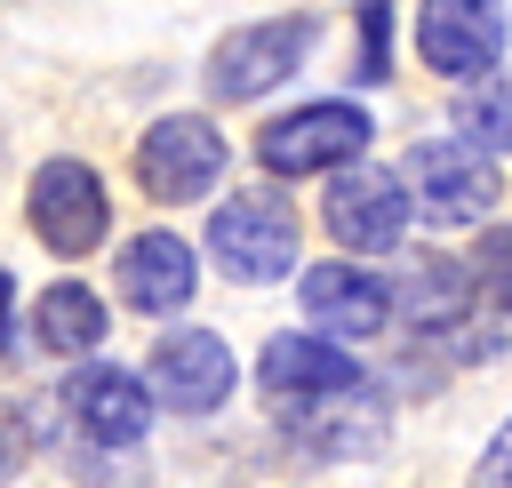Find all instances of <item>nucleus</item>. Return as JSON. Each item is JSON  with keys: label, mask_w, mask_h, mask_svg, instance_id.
Instances as JSON below:
<instances>
[{"label": "nucleus", "mask_w": 512, "mask_h": 488, "mask_svg": "<svg viewBox=\"0 0 512 488\" xmlns=\"http://www.w3.org/2000/svg\"><path fill=\"white\" fill-rule=\"evenodd\" d=\"M296 240H304V224H296V208H288L272 184H248V192H232V200L208 216V256H216L232 280H248V288L288 280Z\"/></svg>", "instance_id": "obj_1"}, {"label": "nucleus", "mask_w": 512, "mask_h": 488, "mask_svg": "<svg viewBox=\"0 0 512 488\" xmlns=\"http://www.w3.org/2000/svg\"><path fill=\"white\" fill-rule=\"evenodd\" d=\"M368 136H376V120H368L352 96H320V104L280 112V120L256 136V160H264L272 176H336V168H352V160L368 152Z\"/></svg>", "instance_id": "obj_2"}, {"label": "nucleus", "mask_w": 512, "mask_h": 488, "mask_svg": "<svg viewBox=\"0 0 512 488\" xmlns=\"http://www.w3.org/2000/svg\"><path fill=\"white\" fill-rule=\"evenodd\" d=\"M400 184H408V208L424 216V224H480L488 208H496V160L488 152H472L464 136H432V144H416L408 152V168H400Z\"/></svg>", "instance_id": "obj_3"}, {"label": "nucleus", "mask_w": 512, "mask_h": 488, "mask_svg": "<svg viewBox=\"0 0 512 488\" xmlns=\"http://www.w3.org/2000/svg\"><path fill=\"white\" fill-rule=\"evenodd\" d=\"M216 176H224V136H216L208 112H168V120H152L136 136V184H144V200L184 208V200L216 192Z\"/></svg>", "instance_id": "obj_4"}, {"label": "nucleus", "mask_w": 512, "mask_h": 488, "mask_svg": "<svg viewBox=\"0 0 512 488\" xmlns=\"http://www.w3.org/2000/svg\"><path fill=\"white\" fill-rule=\"evenodd\" d=\"M408 216H416V208H408L400 168L352 160V168H336V176H328L320 224H328V240H336V248H352V256H384V248H400Z\"/></svg>", "instance_id": "obj_5"}, {"label": "nucleus", "mask_w": 512, "mask_h": 488, "mask_svg": "<svg viewBox=\"0 0 512 488\" xmlns=\"http://www.w3.org/2000/svg\"><path fill=\"white\" fill-rule=\"evenodd\" d=\"M312 48V16H264V24H240L208 48V96L216 104H248V96H272Z\"/></svg>", "instance_id": "obj_6"}, {"label": "nucleus", "mask_w": 512, "mask_h": 488, "mask_svg": "<svg viewBox=\"0 0 512 488\" xmlns=\"http://www.w3.org/2000/svg\"><path fill=\"white\" fill-rule=\"evenodd\" d=\"M240 384V360L216 328H168L152 344V368H144V392L152 408H176V416H216Z\"/></svg>", "instance_id": "obj_7"}, {"label": "nucleus", "mask_w": 512, "mask_h": 488, "mask_svg": "<svg viewBox=\"0 0 512 488\" xmlns=\"http://www.w3.org/2000/svg\"><path fill=\"white\" fill-rule=\"evenodd\" d=\"M24 216H32L40 248L88 256L104 240V224H112V200H104V184H96L88 160H40L32 168V192H24Z\"/></svg>", "instance_id": "obj_8"}, {"label": "nucleus", "mask_w": 512, "mask_h": 488, "mask_svg": "<svg viewBox=\"0 0 512 488\" xmlns=\"http://www.w3.org/2000/svg\"><path fill=\"white\" fill-rule=\"evenodd\" d=\"M256 384H264L272 408H320V400H336V392H360L368 376H360V360H352L336 336L288 328V336H272V344L256 352Z\"/></svg>", "instance_id": "obj_9"}, {"label": "nucleus", "mask_w": 512, "mask_h": 488, "mask_svg": "<svg viewBox=\"0 0 512 488\" xmlns=\"http://www.w3.org/2000/svg\"><path fill=\"white\" fill-rule=\"evenodd\" d=\"M416 56L440 80H488L504 64V8L496 0H424L416 8Z\"/></svg>", "instance_id": "obj_10"}, {"label": "nucleus", "mask_w": 512, "mask_h": 488, "mask_svg": "<svg viewBox=\"0 0 512 488\" xmlns=\"http://www.w3.org/2000/svg\"><path fill=\"white\" fill-rule=\"evenodd\" d=\"M296 304L312 320V336H336V344H360L392 320V288L368 272V264H312L296 280Z\"/></svg>", "instance_id": "obj_11"}, {"label": "nucleus", "mask_w": 512, "mask_h": 488, "mask_svg": "<svg viewBox=\"0 0 512 488\" xmlns=\"http://www.w3.org/2000/svg\"><path fill=\"white\" fill-rule=\"evenodd\" d=\"M64 408L72 424L96 440V448H136L152 432V392L136 368H112V360H88L72 384H64Z\"/></svg>", "instance_id": "obj_12"}, {"label": "nucleus", "mask_w": 512, "mask_h": 488, "mask_svg": "<svg viewBox=\"0 0 512 488\" xmlns=\"http://www.w3.org/2000/svg\"><path fill=\"white\" fill-rule=\"evenodd\" d=\"M112 280H120V304H128V312H152V320H160V312H184V304H192L200 256H192L184 232H136V240L120 248Z\"/></svg>", "instance_id": "obj_13"}, {"label": "nucleus", "mask_w": 512, "mask_h": 488, "mask_svg": "<svg viewBox=\"0 0 512 488\" xmlns=\"http://www.w3.org/2000/svg\"><path fill=\"white\" fill-rule=\"evenodd\" d=\"M472 288H480V280H472V264H456V256H416V264H408V280L392 288V312H400L408 328H424V336H432V328H456V320L472 312Z\"/></svg>", "instance_id": "obj_14"}, {"label": "nucleus", "mask_w": 512, "mask_h": 488, "mask_svg": "<svg viewBox=\"0 0 512 488\" xmlns=\"http://www.w3.org/2000/svg\"><path fill=\"white\" fill-rule=\"evenodd\" d=\"M32 344L56 352V360H88V352L104 344V296L80 288V280L40 288V304H32Z\"/></svg>", "instance_id": "obj_15"}, {"label": "nucleus", "mask_w": 512, "mask_h": 488, "mask_svg": "<svg viewBox=\"0 0 512 488\" xmlns=\"http://www.w3.org/2000/svg\"><path fill=\"white\" fill-rule=\"evenodd\" d=\"M296 440L320 456H368L384 440V400H368V384H360V392H336L320 408H296Z\"/></svg>", "instance_id": "obj_16"}, {"label": "nucleus", "mask_w": 512, "mask_h": 488, "mask_svg": "<svg viewBox=\"0 0 512 488\" xmlns=\"http://www.w3.org/2000/svg\"><path fill=\"white\" fill-rule=\"evenodd\" d=\"M456 136L472 144V152H512V72L504 80H472L464 96H456Z\"/></svg>", "instance_id": "obj_17"}, {"label": "nucleus", "mask_w": 512, "mask_h": 488, "mask_svg": "<svg viewBox=\"0 0 512 488\" xmlns=\"http://www.w3.org/2000/svg\"><path fill=\"white\" fill-rule=\"evenodd\" d=\"M392 64V0H360V64L352 80H384Z\"/></svg>", "instance_id": "obj_18"}, {"label": "nucleus", "mask_w": 512, "mask_h": 488, "mask_svg": "<svg viewBox=\"0 0 512 488\" xmlns=\"http://www.w3.org/2000/svg\"><path fill=\"white\" fill-rule=\"evenodd\" d=\"M472 280L488 288V304H504V312H512V224L480 240V264H472Z\"/></svg>", "instance_id": "obj_19"}, {"label": "nucleus", "mask_w": 512, "mask_h": 488, "mask_svg": "<svg viewBox=\"0 0 512 488\" xmlns=\"http://www.w3.org/2000/svg\"><path fill=\"white\" fill-rule=\"evenodd\" d=\"M24 456H32V416H24L16 400H0V480H16Z\"/></svg>", "instance_id": "obj_20"}, {"label": "nucleus", "mask_w": 512, "mask_h": 488, "mask_svg": "<svg viewBox=\"0 0 512 488\" xmlns=\"http://www.w3.org/2000/svg\"><path fill=\"white\" fill-rule=\"evenodd\" d=\"M472 488H512V416L496 424V440L480 448V464H472Z\"/></svg>", "instance_id": "obj_21"}, {"label": "nucleus", "mask_w": 512, "mask_h": 488, "mask_svg": "<svg viewBox=\"0 0 512 488\" xmlns=\"http://www.w3.org/2000/svg\"><path fill=\"white\" fill-rule=\"evenodd\" d=\"M0 352H16V280L0 272Z\"/></svg>", "instance_id": "obj_22"}]
</instances>
